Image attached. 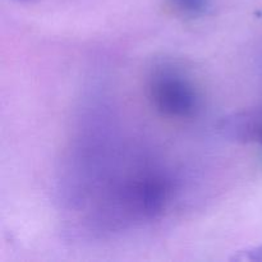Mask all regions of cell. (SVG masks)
Here are the masks:
<instances>
[{
	"mask_svg": "<svg viewBox=\"0 0 262 262\" xmlns=\"http://www.w3.org/2000/svg\"><path fill=\"white\" fill-rule=\"evenodd\" d=\"M72 151L63 202L78 232L106 238L159 220L179 193L177 171L145 147L95 125Z\"/></svg>",
	"mask_w": 262,
	"mask_h": 262,
	"instance_id": "6da1fadb",
	"label": "cell"
},
{
	"mask_svg": "<svg viewBox=\"0 0 262 262\" xmlns=\"http://www.w3.org/2000/svg\"><path fill=\"white\" fill-rule=\"evenodd\" d=\"M147 97L158 114L176 122H188L199 115L202 97L188 71L173 61H160L150 69L146 81Z\"/></svg>",
	"mask_w": 262,
	"mask_h": 262,
	"instance_id": "7a4b0ae2",
	"label": "cell"
},
{
	"mask_svg": "<svg viewBox=\"0 0 262 262\" xmlns=\"http://www.w3.org/2000/svg\"><path fill=\"white\" fill-rule=\"evenodd\" d=\"M241 136L262 145V109L243 114L241 119Z\"/></svg>",
	"mask_w": 262,
	"mask_h": 262,
	"instance_id": "3957f363",
	"label": "cell"
},
{
	"mask_svg": "<svg viewBox=\"0 0 262 262\" xmlns=\"http://www.w3.org/2000/svg\"><path fill=\"white\" fill-rule=\"evenodd\" d=\"M171 7L188 18H200L207 13L210 8V0H168Z\"/></svg>",
	"mask_w": 262,
	"mask_h": 262,
	"instance_id": "277c9868",
	"label": "cell"
},
{
	"mask_svg": "<svg viewBox=\"0 0 262 262\" xmlns=\"http://www.w3.org/2000/svg\"><path fill=\"white\" fill-rule=\"evenodd\" d=\"M250 253L252 255L250 257V258H252V260H262V246H261V247L256 248L253 252H250Z\"/></svg>",
	"mask_w": 262,
	"mask_h": 262,
	"instance_id": "5b68a950",
	"label": "cell"
},
{
	"mask_svg": "<svg viewBox=\"0 0 262 262\" xmlns=\"http://www.w3.org/2000/svg\"><path fill=\"white\" fill-rule=\"evenodd\" d=\"M19 2H31V0H19Z\"/></svg>",
	"mask_w": 262,
	"mask_h": 262,
	"instance_id": "8992f818",
	"label": "cell"
}]
</instances>
